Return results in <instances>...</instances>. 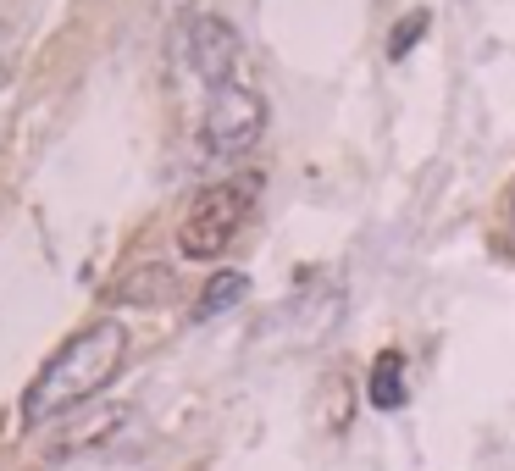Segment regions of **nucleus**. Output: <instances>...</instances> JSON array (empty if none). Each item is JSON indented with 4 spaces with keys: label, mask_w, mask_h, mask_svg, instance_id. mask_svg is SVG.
Listing matches in <instances>:
<instances>
[{
    "label": "nucleus",
    "mask_w": 515,
    "mask_h": 471,
    "mask_svg": "<svg viewBox=\"0 0 515 471\" xmlns=\"http://www.w3.org/2000/svg\"><path fill=\"white\" fill-rule=\"evenodd\" d=\"M504 222L515 228V189H510V200H504Z\"/></svg>",
    "instance_id": "obj_9"
},
{
    "label": "nucleus",
    "mask_w": 515,
    "mask_h": 471,
    "mask_svg": "<svg viewBox=\"0 0 515 471\" xmlns=\"http://www.w3.org/2000/svg\"><path fill=\"white\" fill-rule=\"evenodd\" d=\"M327 394H333V433H349V377H333Z\"/></svg>",
    "instance_id": "obj_8"
},
{
    "label": "nucleus",
    "mask_w": 515,
    "mask_h": 471,
    "mask_svg": "<svg viewBox=\"0 0 515 471\" xmlns=\"http://www.w3.org/2000/svg\"><path fill=\"white\" fill-rule=\"evenodd\" d=\"M244 217H250V183H211L189 200L178 222V250L189 261H216V255L228 250L239 239Z\"/></svg>",
    "instance_id": "obj_2"
},
{
    "label": "nucleus",
    "mask_w": 515,
    "mask_h": 471,
    "mask_svg": "<svg viewBox=\"0 0 515 471\" xmlns=\"http://www.w3.org/2000/svg\"><path fill=\"white\" fill-rule=\"evenodd\" d=\"M405 399H410V383H405V350H377L372 372H366V405L372 411H405Z\"/></svg>",
    "instance_id": "obj_5"
},
{
    "label": "nucleus",
    "mask_w": 515,
    "mask_h": 471,
    "mask_svg": "<svg viewBox=\"0 0 515 471\" xmlns=\"http://www.w3.org/2000/svg\"><path fill=\"white\" fill-rule=\"evenodd\" d=\"M427 28H432V12H427V6H416V12L399 17L394 34H388V61H405L410 50H416L421 39H427Z\"/></svg>",
    "instance_id": "obj_7"
},
{
    "label": "nucleus",
    "mask_w": 515,
    "mask_h": 471,
    "mask_svg": "<svg viewBox=\"0 0 515 471\" xmlns=\"http://www.w3.org/2000/svg\"><path fill=\"white\" fill-rule=\"evenodd\" d=\"M183 56H189L194 78H200L205 89H222V84H233V73H239L244 39H239V28H233L228 17L194 12L189 23H183Z\"/></svg>",
    "instance_id": "obj_4"
},
{
    "label": "nucleus",
    "mask_w": 515,
    "mask_h": 471,
    "mask_svg": "<svg viewBox=\"0 0 515 471\" xmlns=\"http://www.w3.org/2000/svg\"><path fill=\"white\" fill-rule=\"evenodd\" d=\"M244 294H250V278H244V272H216V278L205 283V294H200V305H194V316H222V311H233Z\"/></svg>",
    "instance_id": "obj_6"
},
{
    "label": "nucleus",
    "mask_w": 515,
    "mask_h": 471,
    "mask_svg": "<svg viewBox=\"0 0 515 471\" xmlns=\"http://www.w3.org/2000/svg\"><path fill=\"white\" fill-rule=\"evenodd\" d=\"M122 361H128V327H122L117 316L89 322L84 333H72V339L39 366V377L23 394V422L45 427V422H56V416L78 411L84 399H95L100 388L122 372Z\"/></svg>",
    "instance_id": "obj_1"
},
{
    "label": "nucleus",
    "mask_w": 515,
    "mask_h": 471,
    "mask_svg": "<svg viewBox=\"0 0 515 471\" xmlns=\"http://www.w3.org/2000/svg\"><path fill=\"white\" fill-rule=\"evenodd\" d=\"M261 133H266V100H261V89L239 84V78H233V84H222V89H211L205 117H200L205 156H216V161L250 156V150L261 145Z\"/></svg>",
    "instance_id": "obj_3"
}]
</instances>
